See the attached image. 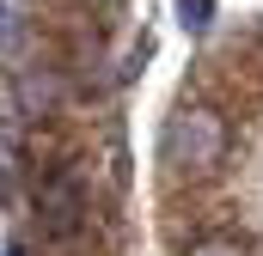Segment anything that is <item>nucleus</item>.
<instances>
[{
  "label": "nucleus",
  "mask_w": 263,
  "mask_h": 256,
  "mask_svg": "<svg viewBox=\"0 0 263 256\" xmlns=\"http://www.w3.org/2000/svg\"><path fill=\"white\" fill-rule=\"evenodd\" d=\"M227 153V122L214 110H184L165 128V165L172 171H208Z\"/></svg>",
  "instance_id": "f257e3e1"
},
{
  "label": "nucleus",
  "mask_w": 263,
  "mask_h": 256,
  "mask_svg": "<svg viewBox=\"0 0 263 256\" xmlns=\"http://www.w3.org/2000/svg\"><path fill=\"white\" fill-rule=\"evenodd\" d=\"M37 214H43L49 232H73V226H80V183H73V177H49V183L37 189Z\"/></svg>",
  "instance_id": "f03ea898"
},
{
  "label": "nucleus",
  "mask_w": 263,
  "mask_h": 256,
  "mask_svg": "<svg viewBox=\"0 0 263 256\" xmlns=\"http://www.w3.org/2000/svg\"><path fill=\"white\" fill-rule=\"evenodd\" d=\"M190 256H245V244H233V238H202Z\"/></svg>",
  "instance_id": "7ed1b4c3"
},
{
  "label": "nucleus",
  "mask_w": 263,
  "mask_h": 256,
  "mask_svg": "<svg viewBox=\"0 0 263 256\" xmlns=\"http://www.w3.org/2000/svg\"><path fill=\"white\" fill-rule=\"evenodd\" d=\"M178 12H184V25H208V0H178Z\"/></svg>",
  "instance_id": "20e7f679"
},
{
  "label": "nucleus",
  "mask_w": 263,
  "mask_h": 256,
  "mask_svg": "<svg viewBox=\"0 0 263 256\" xmlns=\"http://www.w3.org/2000/svg\"><path fill=\"white\" fill-rule=\"evenodd\" d=\"M6 256H25V250H18V244H12V250H6Z\"/></svg>",
  "instance_id": "39448f33"
}]
</instances>
